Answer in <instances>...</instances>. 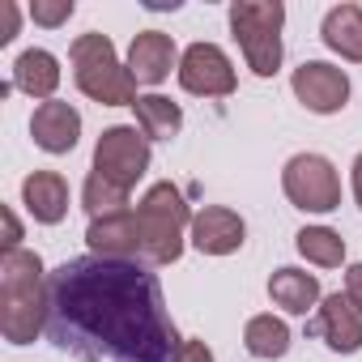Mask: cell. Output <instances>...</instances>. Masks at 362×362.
<instances>
[{
  "instance_id": "6da1fadb",
  "label": "cell",
  "mask_w": 362,
  "mask_h": 362,
  "mask_svg": "<svg viewBox=\"0 0 362 362\" xmlns=\"http://www.w3.org/2000/svg\"><path fill=\"white\" fill-rule=\"evenodd\" d=\"M47 332L81 362H175L184 349L145 260L77 256L47 273Z\"/></svg>"
},
{
  "instance_id": "7a4b0ae2",
  "label": "cell",
  "mask_w": 362,
  "mask_h": 362,
  "mask_svg": "<svg viewBox=\"0 0 362 362\" xmlns=\"http://www.w3.org/2000/svg\"><path fill=\"white\" fill-rule=\"evenodd\" d=\"M47 269L39 252L13 247L0 256V332L9 345H35L47 332Z\"/></svg>"
},
{
  "instance_id": "3957f363",
  "label": "cell",
  "mask_w": 362,
  "mask_h": 362,
  "mask_svg": "<svg viewBox=\"0 0 362 362\" xmlns=\"http://www.w3.org/2000/svg\"><path fill=\"white\" fill-rule=\"evenodd\" d=\"M192 209L184 201L170 179L145 188V197L136 201V222H141V260L149 269H166L184 256V243H188V230H192Z\"/></svg>"
},
{
  "instance_id": "277c9868",
  "label": "cell",
  "mask_w": 362,
  "mask_h": 362,
  "mask_svg": "<svg viewBox=\"0 0 362 362\" xmlns=\"http://www.w3.org/2000/svg\"><path fill=\"white\" fill-rule=\"evenodd\" d=\"M73 60V81L86 98H94L98 107H132L136 94V77L128 73V60L115 56V43L98 30L77 35L69 47Z\"/></svg>"
},
{
  "instance_id": "5b68a950",
  "label": "cell",
  "mask_w": 362,
  "mask_h": 362,
  "mask_svg": "<svg viewBox=\"0 0 362 362\" xmlns=\"http://www.w3.org/2000/svg\"><path fill=\"white\" fill-rule=\"evenodd\" d=\"M281 26L286 5L281 0H235L230 5V35L239 39V52L256 77H273L281 69Z\"/></svg>"
},
{
  "instance_id": "8992f818",
  "label": "cell",
  "mask_w": 362,
  "mask_h": 362,
  "mask_svg": "<svg viewBox=\"0 0 362 362\" xmlns=\"http://www.w3.org/2000/svg\"><path fill=\"white\" fill-rule=\"evenodd\" d=\"M281 192L303 214H332L341 209V175L324 153H294L281 166Z\"/></svg>"
},
{
  "instance_id": "52a82bcc",
  "label": "cell",
  "mask_w": 362,
  "mask_h": 362,
  "mask_svg": "<svg viewBox=\"0 0 362 362\" xmlns=\"http://www.w3.org/2000/svg\"><path fill=\"white\" fill-rule=\"evenodd\" d=\"M149 162H153V149H149V141L136 124H111L94 141V175L111 179L124 192H132L145 179Z\"/></svg>"
},
{
  "instance_id": "ba28073f",
  "label": "cell",
  "mask_w": 362,
  "mask_h": 362,
  "mask_svg": "<svg viewBox=\"0 0 362 362\" xmlns=\"http://www.w3.org/2000/svg\"><path fill=\"white\" fill-rule=\"evenodd\" d=\"M179 86L197 98H230L239 86V73L230 64V56L218 43H188L179 56Z\"/></svg>"
},
{
  "instance_id": "9c48e42d",
  "label": "cell",
  "mask_w": 362,
  "mask_h": 362,
  "mask_svg": "<svg viewBox=\"0 0 362 362\" xmlns=\"http://www.w3.org/2000/svg\"><path fill=\"white\" fill-rule=\"evenodd\" d=\"M290 90L311 115H337L349 103V77L328 60H303L290 77Z\"/></svg>"
},
{
  "instance_id": "30bf717a",
  "label": "cell",
  "mask_w": 362,
  "mask_h": 362,
  "mask_svg": "<svg viewBox=\"0 0 362 362\" xmlns=\"http://www.w3.org/2000/svg\"><path fill=\"white\" fill-rule=\"evenodd\" d=\"M188 239L201 256H235L247 243V222L226 205H205V209H197Z\"/></svg>"
},
{
  "instance_id": "8fae6325",
  "label": "cell",
  "mask_w": 362,
  "mask_h": 362,
  "mask_svg": "<svg viewBox=\"0 0 362 362\" xmlns=\"http://www.w3.org/2000/svg\"><path fill=\"white\" fill-rule=\"evenodd\" d=\"M86 247L98 260H141V222L136 209H119L107 218H90Z\"/></svg>"
},
{
  "instance_id": "7c38bea8",
  "label": "cell",
  "mask_w": 362,
  "mask_h": 362,
  "mask_svg": "<svg viewBox=\"0 0 362 362\" xmlns=\"http://www.w3.org/2000/svg\"><path fill=\"white\" fill-rule=\"evenodd\" d=\"M311 332H320L332 354H358L362 349V311L345 298V290L324 294V303L315 307Z\"/></svg>"
},
{
  "instance_id": "4fadbf2b",
  "label": "cell",
  "mask_w": 362,
  "mask_h": 362,
  "mask_svg": "<svg viewBox=\"0 0 362 362\" xmlns=\"http://www.w3.org/2000/svg\"><path fill=\"white\" fill-rule=\"evenodd\" d=\"M179 52L175 47V39L170 35H162V30H141V35H132V43H128V73L136 77V86H162L166 77H170V69L179 73Z\"/></svg>"
},
{
  "instance_id": "5bb4252c",
  "label": "cell",
  "mask_w": 362,
  "mask_h": 362,
  "mask_svg": "<svg viewBox=\"0 0 362 362\" xmlns=\"http://www.w3.org/2000/svg\"><path fill=\"white\" fill-rule=\"evenodd\" d=\"M30 136L43 153H56V158L73 153L77 141H81V111L73 103H60V98L39 103L35 115H30Z\"/></svg>"
},
{
  "instance_id": "9a60e30c",
  "label": "cell",
  "mask_w": 362,
  "mask_h": 362,
  "mask_svg": "<svg viewBox=\"0 0 362 362\" xmlns=\"http://www.w3.org/2000/svg\"><path fill=\"white\" fill-rule=\"evenodd\" d=\"M22 205L39 226H60L69 218V179L60 170H30L22 179Z\"/></svg>"
},
{
  "instance_id": "2e32d148",
  "label": "cell",
  "mask_w": 362,
  "mask_h": 362,
  "mask_svg": "<svg viewBox=\"0 0 362 362\" xmlns=\"http://www.w3.org/2000/svg\"><path fill=\"white\" fill-rule=\"evenodd\" d=\"M60 60L47 52V47H26L18 60H13V90H22V94H30V98H39V103H52L56 98V90H60Z\"/></svg>"
},
{
  "instance_id": "e0dca14e",
  "label": "cell",
  "mask_w": 362,
  "mask_h": 362,
  "mask_svg": "<svg viewBox=\"0 0 362 362\" xmlns=\"http://www.w3.org/2000/svg\"><path fill=\"white\" fill-rule=\"evenodd\" d=\"M269 298H273V307H281L286 315H307V311H315V307L324 303L320 277H315V273H303V269H290V264L269 277Z\"/></svg>"
},
{
  "instance_id": "ac0fdd59",
  "label": "cell",
  "mask_w": 362,
  "mask_h": 362,
  "mask_svg": "<svg viewBox=\"0 0 362 362\" xmlns=\"http://www.w3.org/2000/svg\"><path fill=\"white\" fill-rule=\"evenodd\" d=\"M320 39L349 64H362V5H332L320 22Z\"/></svg>"
},
{
  "instance_id": "d6986e66",
  "label": "cell",
  "mask_w": 362,
  "mask_h": 362,
  "mask_svg": "<svg viewBox=\"0 0 362 362\" xmlns=\"http://www.w3.org/2000/svg\"><path fill=\"white\" fill-rule=\"evenodd\" d=\"M132 115H136V128L145 132V141H170L184 128V111L166 94H141L132 103Z\"/></svg>"
},
{
  "instance_id": "ffe728a7",
  "label": "cell",
  "mask_w": 362,
  "mask_h": 362,
  "mask_svg": "<svg viewBox=\"0 0 362 362\" xmlns=\"http://www.w3.org/2000/svg\"><path fill=\"white\" fill-rule=\"evenodd\" d=\"M243 345H247V354L260 358V362L286 358V354H290V324H286L281 315H273V311L252 315V320L243 324Z\"/></svg>"
},
{
  "instance_id": "44dd1931",
  "label": "cell",
  "mask_w": 362,
  "mask_h": 362,
  "mask_svg": "<svg viewBox=\"0 0 362 362\" xmlns=\"http://www.w3.org/2000/svg\"><path fill=\"white\" fill-rule=\"evenodd\" d=\"M294 247L307 264L315 269H341L345 264V239L332 230V226H303L294 235Z\"/></svg>"
},
{
  "instance_id": "7402d4cb",
  "label": "cell",
  "mask_w": 362,
  "mask_h": 362,
  "mask_svg": "<svg viewBox=\"0 0 362 362\" xmlns=\"http://www.w3.org/2000/svg\"><path fill=\"white\" fill-rule=\"evenodd\" d=\"M81 209L90 214V218H107V214H119V209H128V192L124 188H115L111 179H103V175H86V184H81Z\"/></svg>"
},
{
  "instance_id": "603a6c76",
  "label": "cell",
  "mask_w": 362,
  "mask_h": 362,
  "mask_svg": "<svg viewBox=\"0 0 362 362\" xmlns=\"http://www.w3.org/2000/svg\"><path fill=\"white\" fill-rule=\"evenodd\" d=\"M73 0H35L30 5V18H35V26H64L69 18H73Z\"/></svg>"
},
{
  "instance_id": "cb8c5ba5",
  "label": "cell",
  "mask_w": 362,
  "mask_h": 362,
  "mask_svg": "<svg viewBox=\"0 0 362 362\" xmlns=\"http://www.w3.org/2000/svg\"><path fill=\"white\" fill-rule=\"evenodd\" d=\"M175 362H214V349L201 337H184V349H179Z\"/></svg>"
},
{
  "instance_id": "d4e9b609",
  "label": "cell",
  "mask_w": 362,
  "mask_h": 362,
  "mask_svg": "<svg viewBox=\"0 0 362 362\" xmlns=\"http://www.w3.org/2000/svg\"><path fill=\"white\" fill-rule=\"evenodd\" d=\"M0 218H5V252L22 247V222H18V214L5 205V209H0Z\"/></svg>"
},
{
  "instance_id": "484cf974",
  "label": "cell",
  "mask_w": 362,
  "mask_h": 362,
  "mask_svg": "<svg viewBox=\"0 0 362 362\" xmlns=\"http://www.w3.org/2000/svg\"><path fill=\"white\" fill-rule=\"evenodd\" d=\"M345 298L362 311V264H349L345 269Z\"/></svg>"
},
{
  "instance_id": "4316f807",
  "label": "cell",
  "mask_w": 362,
  "mask_h": 362,
  "mask_svg": "<svg viewBox=\"0 0 362 362\" xmlns=\"http://www.w3.org/2000/svg\"><path fill=\"white\" fill-rule=\"evenodd\" d=\"M5 30H0V43H13V35H18V22H22V9L13 5V0H5Z\"/></svg>"
},
{
  "instance_id": "83f0119b",
  "label": "cell",
  "mask_w": 362,
  "mask_h": 362,
  "mask_svg": "<svg viewBox=\"0 0 362 362\" xmlns=\"http://www.w3.org/2000/svg\"><path fill=\"white\" fill-rule=\"evenodd\" d=\"M349 188H354V201H358V209H362V153H358L354 166H349Z\"/></svg>"
}]
</instances>
